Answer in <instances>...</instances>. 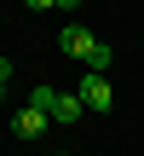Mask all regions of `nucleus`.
<instances>
[{"label":"nucleus","instance_id":"1","mask_svg":"<svg viewBox=\"0 0 144 156\" xmlns=\"http://www.w3.org/2000/svg\"><path fill=\"white\" fill-rule=\"evenodd\" d=\"M58 46H63L69 58H81L87 69H98V75H104V64H110V46H104V41H92V35H87V29H75V23L58 35Z\"/></svg>","mask_w":144,"mask_h":156},{"label":"nucleus","instance_id":"2","mask_svg":"<svg viewBox=\"0 0 144 156\" xmlns=\"http://www.w3.org/2000/svg\"><path fill=\"white\" fill-rule=\"evenodd\" d=\"M75 93H81V104H87V110H92V116H104V110H110V104H115V87H110V81H104V75H98V69H87V75H81V87H75Z\"/></svg>","mask_w":144,"mask_h":156},{"label":"nucleus","instance_id":"3","mask_svg":"<svg viewBox=\"0 0 144 156\" xmlns=\"http://www.w3.org/2000/svg\"><path fill=\"white\" fill-rule=\"evenodd\" d=\"M12 133H17V139H40V133H46V110L23 104V110H17V122H12Z\"/></svg>","mask_w":144,"mask_h":156},{"label":"nucleus","instance_id":"4","mask_svg":"<svg viewBox=\"0 0 144 156\" xmlns=\"http://www.w3.org/2000/svg\"><path fill=\"white\" fill-rule=\"evenodd\" d=\"M81 116H87L81 93H58V98H52V122H63V127H69V122H81Z\"/></svg>","mask_w":144,"mask_h":156},{"label":"nucleus","instance_id":"5","mask_svg":"<svg viewBox=\"0 0 144 156\" xmlns=\"http://www.w3.org/2000/svg\"><path fill=\"white\" fill-rule=\"evenodd\" d=\"M52 98H58L52 87H35V93H29V104H35V110H46V116H52Z\"/></svg>","mask_w":144,"mask_h":156},{"label":"nucleus","instance_id":"6","mask_svg":"<svg viewBox=\"0 0 144 156\" xmlns=\"http://www.w3.org/2000/svg\"><path fill=\"white\" fill-rule=\"evenodd\" d=\"M29 12H52V6H63V0H23Z\"/></svg>","mask_w":144,"mask_h":156},{"label":"nucleus","instance_id":"7","mask_svg":"<svg viewBox=\"0 0 144 156\" xmlns=\"http://www.w3.org/2000/svg\"><path fill=\"white\" fill-rule=\"evenodd\" d=\"M6 81H12V64L0 58V98H6Z\"/></svg>","mask_w":144,"mask_h":156}]
</instances>
